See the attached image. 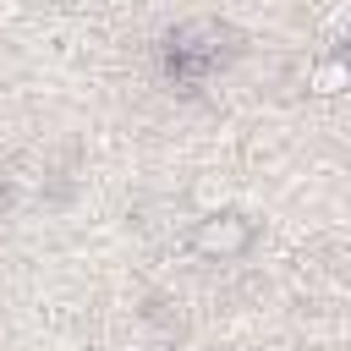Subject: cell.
I'll use <instances>...</instances> for the list:
<instances>
[{
    "label": "cell",
    "instance_id": "1",
    "mask_svg": "<svg viewBox=\"0 0 351 351\" xmlns=\"http://www.w3.org/2000/svg\"><path fill=\"white\" fill-rule=\"evenodd\" d=\"M252 241H258V225L241 208H203L192 219V230H186V247L203 263H236V258L252 252Z\"/></svg>",
    "mask_w": 351,
    "mask_h": 351
},
{
    "label": "cell",
    "instance_id": "2",
    "mask_svg": "<svg viewBox=\"0 0 351 351\" xmlns=\"http://www.w3.org/2000/svg\"><path fill=\"white\" fill-rule=\"evenodd\" d=\"M165 55H170V71H176V77H203V71L225 55V27L208 22V16L176 22L170 38H165Z\"/></svg>",
    "mask_w": 351,
    "mask_h": 351
},
{
    "label": "cell",
    "instance_id": "3",
    "mask_svg": "<svg viewBox=\"0 0 351 351\" xmlns=\"http://www.w3.org/2000/svg\"><path fill=\"white\" fill-rule=\"evenodd\" d=\"M346 88H351V66H346V55L329 49V55H318V60L307 66V93H313V99H340Z\"/></svg>",
    "mask_w": 351,
    "mask_h": 351
}]
</instances>
